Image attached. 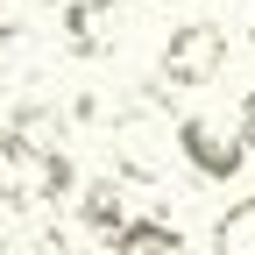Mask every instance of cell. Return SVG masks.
<instances>
[{
	"label": "cell",
	"mask_w": 255,
	"mask_h": 255,
	"mask_svg": "<svg viewBox=\"0 0 255 255\" xmlns=\"http://www.w3.org/2000/svg\"><path fill=\"white\" fill-rule=\"evenodd\" d=\"M121 227H128V191H121V177L107 170V177L78 184V234H92V241H114Z\"/></svg>",
	"instance_id": "cell-5"
},
{
	"label": "cell",
	"mask_w": 255,
	"mask_h": 255,
	"mask_svg": "<svg viewBox=\"0 0 255 255\" xmlns=\"http://www.w3.org/2000/svg\"><path fill=\"white\" fill-rule=\"evenodd\" d=\"M0 255H64V234L50 227L43 213L0 206Z\"/></svg>",
	"instance_id": "cell-6"
},
{
	"label": "cell",
	"mask_w": 255,
	"mask_h": 255,
	"mask_svg": "<svg viewBox=\"0 0 255 255\" xmlns=\"http://www.w3.org/2000/svg\"><path fill=\"white\" fill-rule=\"evenodd\" d=\"M213 255H255V199H234L213 220Z\"/></svg>",
	"instance_id": "cell-9"
},
{
	"label": "cell",
	"mask_w": 255,
	"mask_h": 255,
	"mask_svg": "<svg viewBox=\"0 0 255 255\" xmlns=\"http://www.w3.org/2000/svg\"><path fill=\"white\" fill-rule=\"evenodd\" d=\"M234 128H241V142H248V156H255V85H248V100H241V114H234Z\"/></svg>",
	"instance_id": "cell-10"
},
{
	"label": "cell",
	"mask_w": 255,
	"mask_h": 255,
	"mask_svg": "<svg viewBox=\"0 0 255 255\" xmlns=\"http://www.w3.org/2000/svg\"><path fill=\"white\" fill-rule=\"evenodd\" d=\"M57 43L71 50V57H107L121 43V7L114 0H64V21H57Z\"/></svg>",
	"instance_id": "cell-4"
},
{
	"label": "cell",
	"mask_w": 255,
	"mask_h": 255,
	"mask_svg": "<svg viewBox=\"0 0 255 255\" xmlns=\"http://www.w3.org/2000/svg\"><path fill=\"white\" fill-rule=\"evenodd\" d=\"M107 149H114V177H135V184H163L170 170V121H163V100L142 92L135 107H121L114 128H107Z\"/></svg>",
	"instance_id": "cell-1"
},
{
	"label": "cell",
	"mask_w": 255,
	"mask_h": 255,
	"mask_svg": "<svg viewBox=\"0 0 255 255\" xmlns=\"http://www.w3.org/2000/svg\"><path fill=\"white\" fill-rule=\"evenodd\" d=\"M28 7H64V0H28Z\"/></svg>",
	"instance_id": "cell-11"
},
{
	"label": "cell",
	"mask_w": 255,
	"mask_h": 255,
	"mask_svg": "<svg viewBox=\"0 0 255 255\" xmlns=\"http://www.w3.org/2000/svg\"><path fill=\"white\" fill-rule=\"evenodd\" d=\"M107 255H191L184 234L170 227V220H128V227L107 241Z\"/></svg>",
	"instance_id": "cell-8"
},
{
	"label": "cell",
	"mask_w": 255,
	"mask_h": 255,
	"mask_svg": "<svg viewBox=\"0 0 255 255\" xmlns=\"http://www.w3.org/2000/svg\"><path fill=\"white\" fill-rule=\"evenodd\" d=\"M248 36H255V21H248Z\"/></svg>",
	"instance_id": "cell-12"
},
{
	"label": "cell",
	"mask_w": 255,
	"mask_h": 255,
	"mask_svg": "<svg viewBox=\"0 0 255 255\" xmlns=\"http://www.w3.org/2000/svg\"><path fill=\"white\" fill-rule=\"evenodd\" d=\"M177 156H184V170L206 177V184H234V177L248 170L241 128L220 121V114H184V121H177Z\"/></svg>",
	"instance_id": "cell-2"
},
{
	"label": "cell",
	"mask_w": 255,
	"mask_h": 255,
	"mask_svg": "<svg viewBox=\"0 0 255 255\" xmlns=\"http://www.w3.org/2000/svg\"><path fill=\"white\" fill-rule=\"evenodd\" d=\"M220 71H227V28H220V21H184V28H170L163 57H156V78H163L170 92H199V85H213Z\"/></svg>",
	"instance_id": "cell-3"
},
{
	"label": "cell",
	"mask_w": 255,
	"mask_h": 255,
	"mask_svg": "<svg viewBox=\"0 0 255 255\" xmlns=\"http://www.w3.org/2000/svg\"><path fill=\"white\" fill-rule=\"evenodd\" d=\"M36 64H43V43L28 21H0V92L7 85H36Z\"/></svg>",
	"instance_id": "cell-7"
}]
</instances>
